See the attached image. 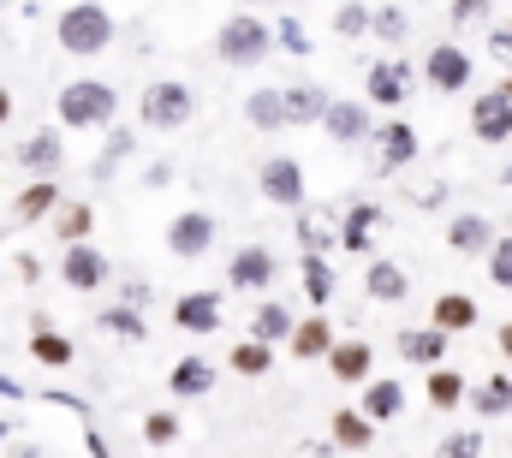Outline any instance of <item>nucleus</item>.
<instances>
[{
	"instance_id": "nucleus-45",
	"label": "nucleus",
	"mask_w": 512,
	"mask_h": 458,
	"mask_svg": "<svg viewBox=\"0 0 512 458\" xmlns=\"http://www.w3.org/2000/svg\"><path fill=\"white\" fill-rule=\"evenodd\" d=\"M298 244H304V250H328V244H334V227H322L316 215L298 209Z\"/></svg>"
},
{
	"instance_id": "nucleus-18",
	"label": "nucleus",
	"mask_w": 512,
	"mask_h": 458,
	"mask_svg": "<svg viewBox=\"0 0 512 458\" xmlns=\"http://www.w3.org/2000/svg\"><path fill=\"white\" fill-rule=\"evenodd\" d=\"M495 238H501L495 221H489V215H477V209H459V215L447 221V250H453V256H489V250H495Z\"/></svg>"
},
{
	"instance_id": "nucleus-27",
	"label": "nucleus",
	"mask_w": 512,
	"mask_h": 458,
	"mask_svg": "<svg viewBox=\"0 0 512 458\" xmlns=\"http://www.w3.org/2000/svg\"><path fill=\"white\" fill-rule=\"evenodd\" d=\"M328 441L346 447V453H364V447H376V423H370L358 405H340V411L328 417Z\"/></svg>"
},
{
	"instance_id": "nucleus-3",
	"label": "nucleus",
	"mask_w": 512,
	"mask_h": 458,
	"mask_svg": "<svg viewBox=\"0 0 512 458\" xmlns=\"http://www.w3.org/2000/svg\"><path fill=\"white\" fill-rule=\"evenodd\" d=\"M191 114H197V96H191L185 78H155V84H143V96H137V125H143V131H185Z\"/></svg>"
},
{
	"instance_id": "nucleus-33",
	"label": "nucleus",
	"mask_w": 512,
	"mask_h": 458,
	"mask_svg": "<svg viewBox=\"0 0 512 458\" xmlns=\"http://www.w3.org/2000/svg\"><path fill=\"white\" fill-rule=\"evenodd\" d=\"M48 221H54V238H60V244H84V238L96 232V209H90V203H60Z\"/></svg>"
},
{
	"instance_id": "nucleus-6",
	"label": "nucleus",
	"mask_w": 512,
	"mask_h": 458,
	"mask_svg": "<svg viewBox=\"0 0 512 458\" xmlns=\"http://www.w3.org/2000/svg\"><path fill=\"white\" fill-rule=\"evenodd\" d=\"M215 238H221V221H215L209 209H179V215L167 221V232H161L167 256H179V262L209 256V250H215Z\"/></svg>"
},
{
	"instance_id": "nucleus-19",
	"label": "nucleus",
	"mask_w": 512,
	"mask_h": 458,
	"mask_svg": "<svg viewBox=\"0 0 512 458\" xmlns=\"http://www.w3.org/2000/svg\"><path fill=\"white\" fill-rule=\"evenodd\" d=\"M334 340H340V334H334L328 310H310V316H298V322H292V340H286V351H292L298 363H322Z\"/></svg>"
},
{
	"instance_id": "nucleus-35",
	"label": "nucleus",
	"mask_w": 512,
	"mask_h": 458,
	"mask_svg": "<svg viewBox=\"0 0 512 458\" xmlns=\"http://www.w3.org/2000/svg\"><path fill=\"white\" fill-rule=\"evenodd\" d=\"M227 369H233V375H245V381H262V375L274 369V345H262V340L233 345V351H227Z\"/></svg>"
},
{
	"instance_id": "nucleus-2",
	"label": "nucleus",
	"mask_w": 512,
	"mask_h": 458,
	"mask_svg": "<svg viewBox=\"0 0 512 458\" xmlns=\"http://www.w3.org/2000/svg\"><path fill=\"white\" fill-rule=\"evenodd\" d=\"M54 108H60V125L66 131H108L114 114H120V90L108 78H72L54 96Z\"/></svg>"
},
{
	"instance_id": "nucleus-21",
	"label": "nucleus",
	"mask_w": 512,
	"mask_h": 458,
	"mask_svg": "<svg viewBox=\"0 0 512 458\" xmlns=\"http://www.w3.org/2000/svg\"><path fill=\"white\" fill-rule=\"evenodd\" d=\"M215 381H221V369H215L209 357H197V351H185V357L167 369V393H173V399H203V393H215Z\"/></svg>"
},
{
	"instance_id": "nucleus-13",
	"label": "nucleus",
	"mask_w": 512,
	"mask_h": 458,
	"mask_svg": "<svg viewBox=\"0 0 512 458\" xmlns=\"http://www.w3.org/2000/svg\"><path fill=\"white\" fill-rule=\"evenodd\" d=\"M173 328H179V334H197V340L221 334V292H209V286L179 292V298H173Z\"/></svg>"
},
{
	"instance_id": "nucleus-29",
	"label": "nucleus",
	"mask_w": 512,
	"mask_h": 458,
	"mask_svg": "<svg viewBox=\"0 0 512 458\" xmlns=\"http://www.w3.org/2000/svg\"><path fill=\"white\" fill-rule=\"evenodd\" d=\"M292 322H298V316H292L280 298H262V304L251 310V340H262V345H274V351H280V345L292 340Z\"/></svg>"
},
{
	"instance_id": "nucleus-42",
	"label": "nucleus",
	"mask_w": 512,
	"mask_h": 458,
	"mask_svg": "<svg viewBox=\"0 0 512 458\" xmlns=\"http://www.w3.org/2000/svg\"><path fill=\"white\" fill-rule=\"evenodd\" d=\"M126 155H131V131L126 125H108V149H102V161H96V179H108Z\"/></svg>"
},
{
	"instance_id": "nucleus-43",
	"label": "nucleus",
	"mask_w": 512,
	"mask_h": 458,
	"mask_svg": "<svg viewBox=\"0 0 512 458\" xmlns=\"http://www.w3.org/2000/svg\"><path fill=\"white\" fill-rule=\"evenodd\" d=\"M489 12H495V0H453L447 6V24L453 30H471V24H489Z\"/></svg>"
},
{
	"instance_id": "nucleus-36",
	"label": "nucleus",
	"mask_w": 512,
	"mask_h": 458,
	"mask_svg": "<svg viewBox=\"0 0 512 458\" xmlns=\"http://www.w3.org/2000/svg\"><path fill=\"white\" fill-rule=\"evenodd\" d=\"M370 36H376V42H405V36H411V12H405V0H393V6H370Z\"/></svg>"
},
{
	"instance_id": "nucleus-16",
	"label": "nucleus",
	"mask_w": 512,
	"mask_h": 458,
	"mask_svg": "<svg viewBox=\"0 0 512 458\" xmlns=\"http://www.w3.org/2000/svg\"><path fill=\"white\" fill-rule=\"evenodd\" d=\"M322 363H328V375H334L340 387H364V381L376 375V345L370 340H334Z\"/></svg>"
},
{
	"instance_id": "nucleus-48",
	"label": "nucleus",
	"mask_w": 512,
	"mask_h": 458,
	"mask_svg": "<svg viewBox=\"0 0 512 458\" xmlns=\"http://www.w3.org/2000/svg\"><path fill=\"white\" fill-rule=\"evenodd\" d=\"M84 441H90V458H114V453H108V441H102V435H96V429H90V435H84Z\"/></svg>"
},
{
	"instance_id": "nucleus-5",
	"label": "nucleus",
	"mask_w": 512,
	"mask_h": 458,
	"mask_svg": "<svg viewBox=\"0 0 512 458\" xmlns=\"http://www.w3.org/2000/svg\"><path fill=\"white\" fill-rule=\"evenodd\" d=\"M435 96H465L471 90V78H477V60H471V48H459V42H435V48H423V72H417Z\"/></svg>"
},
{
	"instance_id": "nucleus-11",
	"label": "nucleus",
	"mask_w": 512,
	"mask_h": 458,
	"mask_svg": "<svg viewBox=\"0 0 512 458\" xmlns=\"http://www.w3.org/2000/svg\"><path fill=\"white\" fill-rule=\"evenodd\" d=\"M370 143H376V155H382V161H376L382 173H399V167H411V161L423 155V137H417V125H411V119H399V114L382 119V125L370 131Z\"/></svg>"
},
{
	"instance_id": "nucleus-10",
	"label": "nucleus",
	"mask_w": 512,
	"mask_h": 458,
	"mask_svg": "<svg viewBox=\"0 0 512 458\" xmlns=\"http://www.w3.org/2000/svg\"><path fill=\"white\" fill-rule=\"evenodd\" d=\"M274 280H280V256H274L268 244H245V250L227 256V286H233V292L262 298V292H274Z\"/></svg>"
},
{
	"instance_id": "nucleus-14",
	"label": "nucleus",
	"mask_w": 512,
	"mask_h": 458,
	"mask_svg": "<svg viewBox=\"0 0 512 458\" xmlns=\"http://www.w3.org/2000/svg\"><path fill=\"white\" fill-rule=\"evenodd\" d=\"M471 137L489 143V149H507L512 143V102L501 96V90L471 96Z\"/></svg>"
},
{
	"instance_id": "nucleus-8",
	"label": "nucleus",
	"mask_w": 512,
	"mask_h": 458,
	"mask_svg": "<svg viewBox=\"0 0 512 458\" xmlns=\"http://www.w3.org/2000/svg\"><path fill=\"white\" fill-rule=\"evenodd\" d=\"M60 280H66L78 298H90V292H102V286L114 280V262H108V250H96L90 238H84V244H60Z\"/></svg>"
},
{
	"instance_id": "nucleus-41",
	"label": "nucleus",
	"mask_w": 512,
	"mask_h": 458,
	"mask_svg": "<svg viewBox=\"0 0 512 458\" xmlns=\"http://www.w3.org/2000/svg\"><path fill=\"white\" fill-rule=\"evenodd\" d=\"M274 42H280L292 60H310V30H304L292 12H280V30H274Z\"/></svg>"
},
{
	"instance_id": "nucleus-4",
	"label": "nucleus",
	"mask_w": 512,
	"mask_h": 458,
	"mask_svg": "<svg viewBox=\"0 0 512 458\" xmlns=\"http://www.w3.org/2000/svg\"><path fill=\"white\" fill-rule=\"evenodd\" d=\"M274 54V30L256 18V12H233L221 30H215V60L221 66H262Z\"/></svg>"
},
{
	"instance_id": "nucleus-20",
	"label": "nucleus",
	"mask_w": 512,
	"mask_h": 458,
	"mask_svg": "<svg viewBox=\"0 0 512 458\" xmlns=\"http://www.w3.org/2000/svg\"><path fill=\"white\" fill-rule=\"evenodd\" d=\"M477 322H483V310H477V298H471V292H441V298L429 304V328H441L447 340L471 334Z\"/></svg>"
},
{
	"instance_id": "nucleus-9",
	"label": "nucleus",
	"mask_w": 512,
	"mask_h": 458,
	"mask_svg": "<svg viewBox=\"0 0 512 458\" xmlns=\"http://www.w3.org/2000/svg\"><path fill=\"white\" fill-rule=\"evenodd\" d=\"M316 125L328 131V143L358 149V143H370V131H376V108H370V102H352V96H328V108H322Z\"/></svg>"
},
{
	"instance_id": "nucleus-7",
	"label": "nucleus",
	"mask_w": 512,
	"mask_h": 458,
	"mask_svg": "<svg viewBox=\"0 0 512 458\" xmlns=\"http://www.w3.org/2000/svg\"><path fill=\"white\" fill-rule=\"evenodd\" d=\"M256 191H262V203H274V209H286V215H298V209L310 203V197H304V167H298L292 155H262Z\"/></svg>"
},
{
	"instance_id": "nucleus-32",
	"label": "nucleus",
	"mask_w": 512,
	"mask_h": 458,
	"mask_svg": "<svg viewBox=\"0 0 512 458\" xmlns=\"http://www.w3.org/2000/svg\"><path fill=\"white\" fill-rule=\"evenodd\" d=\"M471 411H477L483 423L512 417V375H489L483 387H471Z\"/></svg>"
},
{
	"instance_id": "nucleus-54",
	"label": "nucleus",
	"mask_w": 512,
	"mask_h": 458,
	"mask_svg": "<svg viewBox=\"0 0 512 458\" xmlns=\"http://www.w3.org/2000/svg\"><path fill=\"white\" fill-rule=\"evenodd\" d=\"M0 6H12V0H0Z\"/></svg>"
},
{
	"instance_id": "nucleus-22",
	"label": "nucleus",
	"mask_w": 512,
	"mask_h": 458,
	"mask_svg": "<svg viewBox=\"0 0 512 458\" xmlns=\"http://www.w3.org/2000/svg\"><path fill=\"white\" fill-rule=\"evenodd\" d=\"M60 203H66V197H60V179H54V173H48V179H30V185L12 197V221H18V227H36V221H48Z\"/></svg>"
},
{
	"instance_id": "nucleus-38",
	"label": "nucleus",
	"mask_w": 512,
	"mask_h": 458,
	"mask_svg": "<svg viewBox=\"0 0 512 458\" xmlns=\"http://www.w3.org/2000/svg\"><path fill=\"white\" fill-rule=\"evenodd\" d=\"M143 441H149V447H179V441H185L179 411H149V417H143Z\"/></svg>"
},
{
	"instance_id": "nucleus-25",
	"label": "nucleus",
	"mask_w": 512,
	"mask_h": 458,
	"mask_svg": "<svg viewBox=\"0 0 512 458\" xmlns=\"http://www.w3.org/2000/svg\"><path fill=\"white\" fill-rule=\"evenodd\" d=\"M393 351H399L411 369H435V363H447V334H441V328H399V334H393Z\"/></svg>"
},
{
	"instance_id": "nucleus-23",
	"label": "nucleus",
	"mask_w": 512,
	"mask_h": 458,
	"mask_svg": "<svg viewBox=\"0 0 512 458\" xmlns=\"http://www.w3.org/2000/svg\"><path fill=\"white\" fill-rule=\"evenodd\" d=\"M364 292H370L376 304H405V298H411V274H405L393 256H370V262H364Z\"/></svg>"
},
{
	"instance_id": "nucleus-17",
	"label": "nucleus",
	"mask_w": 512,
	"mask_h": 458,
	"mask_svg": "<svg viewBox=\"0 0 512 458\" xmlns=\"http://www.w3.org/2000/svg\"><path fill=\"white\" fill-rule=\"evenodd\" d=\"M24 173H36V179H48V173H60V161H66V137H60V125H42V131H30L24 143H18V155H12Z\"/></svg>"
},
{
	"instance_id": "nucleus-55",
	"label": "nucleus",
	"mask_w": 512,
	"mask_h": 458,
	"mask_svg": "<svg viewBox=\"0 0 512 458\" xmlns=\"http://www.w3.org/2000/svg\"><path fill=\"white\" fill-rule=\"evenodd\" d=\"M507 30H512V24H507Z\"/></svg>"
},
{
	"instance_id": "nucleus-46",
	"label": "nucleus",
	"mask_w": 512,
	"mask_h": 458,
	"mask_svg": "<svg viewBox=\"0 0 512 458\" xmlns=\"http://www.w3.org/2000/svg\"><path fill=\"white\" fill-rule=\"evenodd\" d=\"M489 54H495L501 66H512V30H507V24H501V30L489 36Z\"/></svg>"
},
{
	"instance_id": "nucleus-49",
	"label": "nucleus",
	"mask_w": 512,
	"mask_h": 458,
	"mask_svg": "<svg viewBox=\"0 0 512 458\" xmlns=\"http://www.w3.org/2000/svg\"><path fill=\"white\" fill-rule=\"evenodd\" d=\"M12 108H18V102H12V90H6V84H0V125H6V119H12Z\"/></svg>"
},
{
	"instance_id": "nucleus-1",
	"label": "nucleus",
	"mask_w": 512,
	"mask_h": 458,
	"mask_svg": "<svg viewBox=\"0 0 512 458\" xmlns=\"http://www.w3.org/2000/svg\"><path fill=\"white\" fill-rule=\"evenodd\" d=\"M114 36H120V24H114V12H108L102 0H72V6L54 18V42H60L72 60H96V54H108Z\"/></svg>"
},
{
	"instance_id": "nucleus-24",
	"label": "nucleus",
	"mask_w": 512,
	"mask_h": 458,
	"mask_svg": "<svg viewBox=\"0 0 512 458\" xmlns=\"http://www.w3.org/2000/svg\"><path fill=\"white\" fill-rule=\"evenodd\" d=\"M358 411L382 429V423H393V417L405 411V387H399L393 375H370V381L358 387Z\"/></svg>"
},
{
	"instance_id": "nucleus-40",
	"label": "nucleus",
	"mask_w": 512,
	"mask_h": 458,
	"mask_svg": "<svg viewBox=\"0 0 512 458\" xmlns=\"http://www.w3.org/2000/svg\"><path fill=\"white\" fill-rule=\"evenodd\" d=\"M435 458H483V435L477 429H453L435 441Z\"/></svg>"
},
{
	"instance_id": "nucleus-51",
	"label": "nucleus",
	"mask_w": 512,
	"mask_h": 458,
	"mask_svg": "<svg viewBox=\"0 0 512 458\" xmlns=\"http://www.w3.org/2000/svg\"><path fill=\"white\" fill-rule=\"evenodd\" d=\"M495 90H501V96H507V102H512V66H507V78H501V84H495Z\"/></svg>"
},
{
	"instance_id": "nucleus-31",
	"label": "nucleus",
	"mask_w": 512,
	"mask_h": 458,
	"mask_svg": "<svg viewBox=\"0 0 512 458\" xmlns=\"http://www.w3.org/2000/svg\"><path fill=\"white\" fill-rule=\"evenodd\" d=\"M245 119H251L256 131H280V125H286V90H280V84L251 90V96H245Z\"/></svg>"
},
{
	"instance_id": "nucleus-37",
	"label": "nucleus",
	"mask_w": 512,
	"mask_h": 458,
	"mask_svg": "<svg viewBox=\"0 0 512 458\" xmlns=\"http://www.w3.org/2000/svg\"><path fill=\"white\" fill-rule=\"evenodd\" d=\"M102 328H108L114 340H131V345L149 340V322H143V310H137V304H114V310H102Z\"/></svg>"
},
{
	"instance_id": "nucleus-47",
	"label": "nucleus",
	"mask_w": 512,
	"mask_h": 458,
	"mask_svg": "<svg viewBox=\"0 0 512 458\" xmlns=\"http://www.w3.org/2000/svg\"><path fill=\"white\" fill-rule=\"evenodd\" d=\"M495 351L512 363V322H501V328H495Z\"/></svg>"
},
{
	"instance_id": "nucleus-50",
	"label": "nucleus",
	"mask_w": 512,
	"mask_h": 458,
	"mask_svg": "<svg viewBox=\"0 0 512 458\" xmlns=\"http://www.w3.org/2000/svg\"><path fill=\"white\" fill-rule=\"evenodd\" d=\"M0 393H6V399H24V387H18V381H6V375H0Z\"/></svg>"
},
{
	"instance_id": "nucleus-34",
	"label": "nucleus",
	"mask_w": 512,
	"mask_h": 458,
	"mask_svg": "<svg viewBox=\"0 0 512 458\" xmlns=\"http://www.w3.org/2000/svg\"><path fill=\"white\" fill-rule=\"evenodd\" d=\"M328 108V90L316 84H286V125H316Z\"/></svg>"
},
{
	"instance_id": "nucleus-52",
	"label": "nucleus",
	"mask_w": 512,
	"mask_h": 458,
	"mask_svg": "<svg viewBox=\"0 0 512 458\" xmlns=\"http://www.w3.org/2000/svg\"><path fill=\"white\" fill-rule=\"evenodd\" d=\"M245 6H268V0H245Z\"/></svg>"
},
{
	"instance_id": "nucleus-15",
	"label": "nucleus",
	"mask_w": 512,
	"mask_h": 458,
	"mask_svg": "<svg viewBox=\"0 0 512 458\" xmlns=\"http://www.w3.org/2000/svg\"><path fill=\"white\" fill-rule=\"evenodd\" d=\"M382 203H352L346 215H340V227H334V244L340 250H352V256H376V232H382Z\"/></svg>"
},
{
	"instance_id": "nucleus-53",
	"label": "nucleus",
	"mask_w": 512,
	"mask_h": 458,
	"mask_svg": "<svg viewBox=\"0 0 512 458\" xmlns=\"http://www.w3.org/2000/svg\"><path fill=\"white\" fill-rule=\"evenodd\" d=\"M405 6H417V0H405Z\"/></svg>"
},
{
	"instance_id": "nucleus-26",
	"label": "nucleus",
	"mask_w": 512,
	"mask_h": 458,
	"mask_svg": "<svg viewBox=\"0 0 512 458\" xmlns=\"http://www.w3.org/2000/svg\"><path fill=\"white\" fill-rule=\"evenodd\" d=\"M423 399H429V411H459V405L471 399V381H465L459 369L435 363V369H423Z\"/></svg>"
},
{
	"instance_id": "nucleus-12",
	"label": "nucleus",
	"mask_w": 512,
	"mask_h": 458,
	"mask_svg": "<svg viewBox=\"0 0 512 458\" xmlns=\"http://www.w3.org/2000/svg\"><path fill=\"white\" fill-rule=\"evenodd\" d=\"M411 90H417V72H411L405 60H376V66L364 72V102H370V108H405Z\"/></svg>"
},
{
	"instance_id": "nucleus-44",
	"label": "nucleus",
	"mask_w": 512,
	"mask_h": 458,
	"mask_svg": "<svg viewBox=\"0 0 512 458\" xmlns=\"http://www.w3.org/2000/svg\"><path fill=\"white\" fill-rule=\"evenodd\" d=\"M483 262H489V280H495L501 292H512V238H495V250H489Z\"/></svg>"
},
{
	"instance_id": "nucleus-30",
	"label": "nucleus",
	"mask_w": 512,
	"mask_h": 458,
	"mask_svg": "<svg viewBox=\"0 0 512 458\" xmlns=\"http://www.w3.org/2000/svg\"><path fill=\"white\" fill-rule=\"evenodd\" d=\"M30 357H36V363H48V369H66V363L78 357V345L66 340L60 328H48V322L36 316V328H30Z\"/></svg>"
},
{
	"instance_id": "nucleus-39",
	"label": "nucleus",
	"mask_w": 512,
	"mask_h": 458,
	"mask_svg": "<svg viewBox=\"0 0 512 458\" xmlns=\"http://www.w3.org/2000/svg\"><path fill=\"white\" fill-rule=\"evenodd\" d=\"M334 36H346V42L370 36V6H364V0H346V6L334 12Z\"/></svg>"
},
{
	"instance_id": "nucleus-28",
	"label": "nucleus",
	"mask_w": 512,
	"mask_h": 458,
	"mask_svg": "<svg viewBox=\"0 0 512 458\" xmlns=\"http://www.w3.org/2000/svg\"><path fill=\"white\" fill-rule=\"evenodd\" d=\"M298 274H304V304H310V310H328V304H334V292H340V280H334L328 256H322V250H304Z\"/></svg>"
}]
</instances>
